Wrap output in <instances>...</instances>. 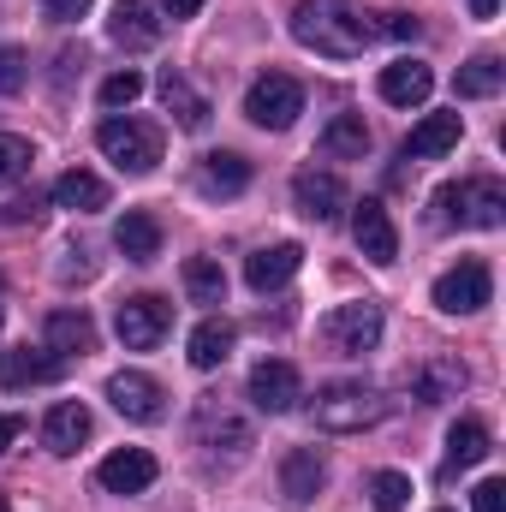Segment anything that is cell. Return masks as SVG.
<instances>
[{
	"instance_id": "cell-1",
	"label": "cell",
	"mask_w": 506,
	"mask_h": 512,
	"mask_svg": "<svg viewBox=\"0 0 506 512\" xmlns=\"http://www.w3.org/2000/svg\"><path fill=\"white\" fill-rule=\"evenodd\" d=\"M292 36L328 60H358L376 42L370 12H358L352 0H298L292 6Z\"/></svg>"
},
{
	"instance_id": "cell-2",
	"label": "cell",
	"mask_w": 506,
	"mask_h": 512,
	"mask_svg": "<svg viewBox=\"0 0 506 512\" xmlns=\"http://www.w3.org/2000/svg\"><path fill=\"white\" fill-rule=\"evenodd\" d=\"M435 215H441V227L489 233V227L506 221V185L501 179H459V185H441V191H435Z\"/></svg>"
},
{
	"instance_id": "cell-3",
	"label": "cell",
	"mask_w": 506,
	"mask_h": 512,
	"mask_svg": "<svg viewBox=\"0 0 506 512\" xmlns=\"http://www.w3.org/2000/svg\"><path fill=\"white\" fill-rule=\"evenodd\" d=\"M310 417H316V429H328V435H358V429H376L381 417H387V399L364 382H328L316 393Z\"/></svg>"
},
{
	"instance_id": "cell-4",
	"label": "cell",
	"mask_w": 506,
	"mask_h": 512,
	"mask_svg": "<svg viewBox=\"0 0 506 512\" xmlns=\"http://www.w3.org/2000/svg\"><path fill=\"white\" fill-rule=\"evenodd\" d=\"M96 143H102V155H108L120 173H131V179H143V173L161 167V126H149V120L114 114V120L96 126Z\"/></svg>"
},
{
	"instance_id": "cell-5",
	"label": "cell",
	"mask_w": 506,
	"mask_h": 512,
	"mask_svg": "<svg viewBox=\"0 0 506 512\" xmlns=\"http://www.w3.org/2000/svg\"><path fill=\"white\" fill-rule=\"evenodd\" d=\"M316 334L334 358H364V352L381 346V304H370V298L364 304H334Z\"/></svg>"
},
{
	"instance_id": "cell-6",
	"label": "cell",
	"mask_w": 506,
	"mask_h": 512,
	"mask_svg": "<svg viewBox=\"0 0 506 512\" xmlns=\"http://www.w3.org/2000/svg\"><path fill=\"white\" fill-rule=\"evenodd\" d=\"M298 114H304V90L286 72H268V78H256L251 90H245V120L262 131H286Z\"/></svg>"
},
{
	"instance_id": "cell-7",
	"label": "cell",
	"mask_w": 506,
	"mask_h": 512,
	"mask_svg": "<svg viewBox=\"0 0 506 512\" xmlns=\"http://www.w3.org/2000/svg\"><path fill=\"white\" fill-rule=\"evenodd\" d=\"M489 298H495V274H489V262H477V256H465L459 268H447V274L435 280V310H447V316H477Z\"/></svg>"
},
{
	"instance_id": "cell-8",
	"label": "cell",
	"mask_w": 506,
	"mask_h": 512,
	"mask_svg": "<svg viewBox=\"0 0 506 512\" xmlns=\"http://www.w3.org/2000/svg\"><path fill=\"white\" fill-rule=\"evenodd\" d=\"M167 328H173V304H167V298H155V292L126 298V304H120V316H114V334L126 340L131 352L161 346V340H167Z\"/></svg>"
},
{
	"instance_id": "cell-9",
	"label": "cell",
	"mask_w": 506,
	"mask_h": 512,
	"mask_svg": "<svg viewBox=\"0 0 506 512\" xmlns=\"http://www.w3.org/2000/svg\"><path fill=\"white\" fill-rule=\"evenodd\" d=\"M298 399H304V382H298V370H292L286 358H262V364L251 370V405L256 411L286 417Z\"/></svg>"
},
{
	"instance_id": "cell-10",
	"label": "cell",
	"mask_w": 506,
	"mask_h": 512,
	"mask_svg": "<svg viewBox=\"0 0 506 512\" xmlns=\"http://www.w3.org/2000/svg\"><path fill=\"white\" fill-rule=\"evenodd\" d=\"M352 239H358V251L370 256L376 268H393V262H399V233H393V215L381 209L376 197H364V203L352 209Z\"/></svg>"
},
{
	"instance_id": "cell-11",
	"label": "cell",
	"mask_w": 506,
	"mask_h": 512,
	"mask_svg": "<svg viewBox=\"0 0 506 512\" xmlns=\"http://www.w3.org/2000/svg\"><path fill=\"white\" fill-rule=\"evenodd\" d=\"M108 399H114V411L126 423H155L167 393H161L155 376H143V370H120V376H108Z\"/></svg>"
},
{
	"instance_id": "cell-12",
	"label": "cell",
	"mask_w": 506,
	"mask_h": 512,
	"mask_svg": "<svg viewBox=\"0 0 506 512\" xmlns=\"http://www.w3.org/2000/svg\"><path fill=\"white\" fill-rule=\"evenodd\" d=\"M96 483H102L108 495H143V489L155 483V453H143V447L108 453V459L96 465Z\"/></svg>"
},
{
	"instance_id": "cell-13",
	"label": "cell",
	"mask_w": 506,
	"mask_h": 512,
	"mask_svg": "<svg viewBox=\"0 0 506 512\" xmlns=\"http://www.w3.org/2000/svg\"><path fill=\"white\" fill-rule=\"evenodd\" d=\"M471 382V370L459 358H423L417 370H405V387L423 399V405H441V399H459Z\"/></svg>"
},
{
	"instance_id": "cell-14",
	"label": "cell",
	"mask_w": 506,
	"mask_h": 512,
	"mask_svg": "<svg viewBox=\"0 0 506 512\" xmlns=\"http://www.w3.org/2000/svg\"><path fill=\"white\" fill-rule=\"evenodd\" d=\"M90 429H96V423H90V411H84L78 399H60V405L42 417V447H48L54 459H72V453L90 441Z\"/></svg>"
},
{
	"instance_id": "cell-15",
	"label": "cell",
	"mask_w": 506,
	"mask_h": 512,
	"mask_svg": "<svg viewBox=\"0 0 506 512\" xmlns=\"http://www.w3.org/2000/svg\"><path fill=\"white\" fill-rule=\"evenodd\" d=\"M292 203H298L310 221H340V209H346V185H340L334 173L304 167V173L292 179Z\"/></svg>"
},
{
	"instance_id": "cell-16",
	"label": "cell",
	"mask_w": 506,
	"mask_h": 512,
	"mask_svg": "<svg viewBox=\"0 0 506 512\" xmlns=\"http://www.w3.org/2000/svg\"><path fill=\"white\" fill-rule=\"evenodd\" d=\"M429 90H435V72H429L423 60H393V66H381V102H393V108H423Z\"/></svg>"
},
{
	"instance_id": "cell-17",
	"label": "cell",
	"mask_w": 506,
	"mask_h": 512,
	"mask_svg": "<svg viewBox=\"0 0 506 512\" xmlns=\"http://www.w3.org/2000/svg\"><path fill=\"white\" fill-rule=\"evenodd\" d=\"M322 483H328V465H322V453H310V447H292V453L280 459V495H286L292 507L316 501V495H322Z\"/></svg>"
},
{
	"instance_id": "cell-18",
	"label": "cell",
	"mask_w": 506,
	"mask_h": 512,
	"mask_svg": "<svg viewBox=\"0 0 506 512\" xmlns=\"http://www.w3.org/2000/svg\"><path fill=\"white\" fill-rule=\"evenodd\" d=\"M298 268H304V251H298V245H262V251L245 256V280H251V292H280Z\"/></svg>"
},
{
	"instance_id": "cell-19",
	"label": "cell",
	"mask_w": 506,
	"mask_h": 512,
	"mask_svg": "<svg viewBox=\"0 0 506 512\" xmlns=\"http://www.w3.org/2000/svg\"><path fill=\"white\" fill-rule=\"evenodd\" d=\"M233 340H239V328H233L227 316H209V322H197V328H191V340H185V358H191V370H221V364L233 358Z\"/></svg>"
},
{
	"instance_id": "cell-20",
	"label": "cell",
	"mask_w": 506,
	"mask_h": 512,
	"mask_svg": "<svg viewBox=\"0 0 506 512\" xmlns=\"http://www.w3.org/2000/svg\"><path fill=\"white\" fill-rule=\"evenodd\" d=\"M459 137H465L459 114H423V126H411V137H405V161H435V155L459 149Z\"/></svg>"
},
{
	"instance_id": "cell-21",
	"label": "cell",
	"mask_w": 506,
	"mask_h": 512,
	"mask_svg": "<svg viewBox=\"0 0 506 512\" xmlns=\"http://www.w3.org/2000/svg\"><path fill=\"white\" fill-rule=\"evenodd\" d=\"M245 185H251V161L245 155H233V149L203 155V167H197V191L203 197H239Z\"/></svg>"
},
{
	"instance_id": "cell-22",
	"label": "cell",
	"mask_w": 506,
	"mask_h": 512,
	"mask_svg": "<svg viewBox=\"0 0 506 512\" xmlns=\"http://www.w3.org/2000/svg\"><path fill=\"white\" fill-rule=\"evenodd\" d=\"M48 352L66 364V358H90L96 352V322L84 310H54L48 316Z\"/></svg>"
},
{
	"instance_id": "cell-23",
	"label": "cell",
	"mask_w": 506,
	"mask_h": 512,
	"mask_svg": "<svg viewBox=\"0 0 506 512\" xmlns=\"http://www.w3.org/2000/svg\"><path fill=\"white\" fill-rule=\"evenodd\" d=\"M66 364L54 358V352H30V346H12V352H0V387H42L54 382Z\"/></svg>"
},
{
	"instance_id": "cell-24",
	"label": "cell",
	"mask_w": 506,
	"mask_h": 512,
	"mask_svg": "<svg viewBox=\"0 0 506 512\" xmlns=\"http://www.w3.org/2000/svg\"><path fill=\"white\" fill-rule=\"evenodd\" d=\"M108 36H114L120 48H131V54H137V48H155V42H161V18H155L143 0H120L114 18H108Z\"/></svg>"
},
{
	"instance_id": "cell-25",
	"label": "cell",
	"mask_w": 506,
	"mask_h": 512,
	"mask_svg": "<svg viewBox=\"0 0 506 512\" xmlns=\"http://www.w3.org/2000/svg\"><path fill=\"white\" fill-rule=\"evenodd\" d=\"M483 459H489V429H483L477 417H459V423L447 429V477L477 471Z\"/></svg>"
},
{
	"instance_id": "cell-26",
	"label": "cell",
	"mask_w": 506,
	"mask_h": 512,
	"mask_svg": "<svg viewBox=\"0 0 506 512\" xmlns=\"http://www.w3.org/2000/svg\"><path fill=\"white\" fill-rule=\"evenodd\" d=\"M155 90H161V108H167V114H173L185 131H203V126H209V102L191 90V78H179V72H161V84H155Z\"/></svg>"
},
{
	"instance_id": "cell-27",
	"label": "cell",
	"mask_w": 506,
	"mask_h": 512,
	"mask_svg": "<svg viewBox=\"0 0 506 512\" xmlns=\"http://www.w3.org/2000/svg\"><path fill=\"white\" fill-rule=\"evenodd\" d=\"M54 203H60V209H78V215H96V209H108V179L72 167V173L54 179Z\"/></svg>"
},
{
	"instance_id": "cell-28",
	"label": "cell",
	"mask_w": 506,
	"mask_h": 512,
	"mask_svg": "<svg viewBox=\"0 0 506 512\" xmlns=\"http://www.w3.org/2000/svg\"><path fill=\"white\" fill-rule=\"evenodd\" d=\"M322 155H328V161H364V155H370V126H364V114H334L328 131H322Z\"/></svg>"
},
{
	"instance_id": "cell-29",
	"label": "cell",
	"mask_w": 506,
	"mask_h": 512,
	"mask_svg": "<svg viewBox=\"0 0 506 512\" xmlns=\"http://www.w3.org/2000/svg\"><path fill=\"white\" fill-rule=\"evenodd\" d=\"M114 245H120L131 262H155V256H161V221L143 215V209H126L120 227H114Z\"/></svg>"
},
{
	"instance_id": "cell-30",
	"label": "cell",
	"mask_w": 506,
	"mask_h": 512,
	"mask_svg": "<svg viewBox=\"0 0 506 512\" xmlns=\"http://www.w3.org/2000/svg\"><path fill=\"white\" fill-rule=\"evenodd\" d=\"M501 84H506V60H501V54H477V60H465V66H459V78H453V90H459V96H471V102L495 96Z\"/></svg>"
},
{
	"instance_id": "cell-31",
	"label": "cell",
	"mask_w": 506,
	"mask_h": 512,
	"mask_svg": "<svg viewBox=\"0 0 506 512\" xmlns=\"http://www.w3.org/2000/svg\"><path fill=\"white\" fill-rule=\"evenodd\" d=\"M185 292L197 298V304H221L227 298V274H221V262H209V256H185Z\"/></svg>"
},
{
	"instance_id": "cell-32",
	"label": "cell",
	"mask_w": 506,
	"mask_h": 512,
	"mask_svg": "<svg viewBox=\"0 0 506 512\" xmlns=\"http://www.w3.org/2000/svg\"><path fill=\"white\" fill-rule=\"evenodd\" d=\"M197 435H203V441H221V435H227V441H233L227 453H245V447H251V423H239V417H227V411H215V405L197 411Z\"/></svg>"
},
{
	"instance_id": "cell-33",
	"label": "cell",
	"mask_w": 506,
	"mask_h": 512,
	"mask_svg": "<svg viewBox=\"0 0 506 512\" xmlns=\"http://www.w3.org/2000/svg\"><path fill=\"white\" fill-rule=\"evenodd\" d=\"M30 167H36V149H30L24 137L0 131V185H18V179H24Z\"/></svg>"
},
{
	"instance_id": "cell-34",
	"label": "cell",
	"mask_w": 506,
	"mask_h": 512,
	"mask_svg": "<svg viewBox=\"0 0 506 512\" xmlns=\"http://www.w3.org/2000/svg\"><path fill=\"white\" fill-rule=\"evenodd\" d=\"M370 501H376V512H405V501H411V477L376 471V477H370Z\"/></svg>"
},
{
	"instance_id": "cell-35",
	"label": "cell",
	"mask_w": 506,
	"mask_h": 512,
	"mask_svg": "<svg viewBox=\"0 0 506 512\" xmlns=\"http://www.w3.org/2000/svg\"><path fill=\"white\" fill-rule=\"evenodd\" d=\"M137 96H143V72H131V66L102 84V108H108V114H114V108H131Z\"/></svg>"
},
{
	"instance_id": "cell-36",
	"label": "cell",
	"mask_w": 506,
	"mask_h": 512,
	"mask_svg": "<svg viewBox=\"0 0 506 512\" xmlns=\"http://www.w3.org/2000/svg\"><path fill=\"white\" fill-rule=\"evenodd\" d=\"M30 78V54L24 48H0V96H18Z\"/></svg>"
},
{
	"instance_id": "cell-37",
	"label": "cell",
	"mask_w": 506,
	"mask_h": 512,
	"mask_svg": "<svg viewBox=\"0 0 506 512\" xmlns=\"http://www.w3.org/2000/svg\"><path fill=\"white\" fill-rule=\"evenodd\" d=\"M0 221H6V227H24V221H42V197H36V191H30V197H12V203L0 209Z\"/></svg>"
},
{
	"instance_id": "cell-38",
	"label": "cell",
	"mask_w": 506,
	"mask_h": 512,
	"mask_svg": "<svg viewBox=\"0 0 506 512\" xmlns=\"http://www.w3.org/2000/svg\"><path fill=\"white\" fill-rule=\"evenodd\" d=\"M471 512H506V483H501V477L477 483V495H471Z\"/></svg>"
},
{
	"instance_id": "cell-39",
	"label": "cell",
	"mask_w": 506,
	"mask_h": 512,
	"mask_svg": "<svg viewBox=\"0 0 506 512\" xmlns=\"http://www.w3.org/2000/svg\"><path fill=\"white\" fill-rule=\"evenodd\" d=\"M376 36H393V42H417V18H405V12H381Z\"/></svg>"
},
{
	"instance_id": "cell-40",
	"label": "cell",
	"mask_w": 506,
	"mask_h": 512,
	"mask_svg": "<svg viewBox=\"0 0 506 512\" xmlns=\"http://www.w3.org/2000/svg\"><path fill=\"white\" fill-rule=\"evenodd\" d=\"M90 6H96V0H42V12H48L54 24H78Z\"/></svg>"
},
{
	"instance_id": "cell-41",
	"label": "cell",
	"mask_w": 506,
	"mask_h": 512,
	"mask_svg": "<svg viewBox=\"0 0 506 512\" xmlns=\"http://www.w3.org/2000/svg\"><path fill=\"white\" fill-rule=\"evenodd\" d=\"M18 435H24V417H18V411H0V453H6Z\"/></svg>"
},
{
	"instance_id": "cell-42",
	"label": "cell",
	"mask_w": 506,
	"mask_h": 512,
	"mask_svg": "<svg viewBox=\"0 0 506 512\" xmlns=\"http://www.w3.org/2000/svg\"><path fill=\"white\" fill-rule=\"evenodd\" d=\"M203 6H209V0H161V12H167V18H197Z\"/></svg>"
},
{
	"instance_id": "cell-43",
	"label": "cell",
	"mask_w": 506,
	"mask_h": 512,
	"mask_svg": "<svg viewBox=\"0 0 506 512\" xmlns=\"http://www.w3.org/2000/svg\"><path fill=\"white\" fill-rule=\"evenodd\" d=\"M495 12H501V0H471V18H483V24H489Z\"/></svg>"
},
{
	"instance_id": "cell-44",
	"label": "cell",
	"mask_w": 506,
	"mask_h": 512,
	"mask_svg": "<svg viewBox=\"0 0 506 512\" xmlns=\"http://www.w3.org/2000/svg\"><path fill=\"white\" fill-rule=\"evenodd\" d=\"M0 310H6V286H0Z\"/></svg>"
},
{
	"instance_id": "cell-45",
	"label": "cell",
	"mask_w": 506,
	"mask_h": 512,
	"mask_svg": "<svg viewBox=\"0 0 506 512\" xmlns=\"http://www.w3.org/2000/svg\"><path fill=\"white\" fill-rule=\"evenodd\" d=\"M0 512H12V507H6V495H0Z\"/></svg>"
},
{
	"instance_id": "cell-46",
	"label": "cell",
	"mask_w": 506,
	"mask_h": 512,
	"mask_svg": "<svg viewBox=\"0 0 506 512\" xmlns=\"http://www.w3.org/2000/svg\"><path fill=\"white\" fill-rule=\"evenodd\" d=\"M441 512H453V507H441Z\"/></svg>"
}]
</instances>
